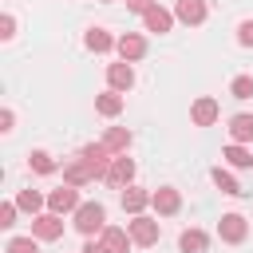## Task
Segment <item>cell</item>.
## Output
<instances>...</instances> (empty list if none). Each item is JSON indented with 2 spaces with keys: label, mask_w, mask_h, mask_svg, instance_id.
Masks as SVG:
<instances>
[{
  "label": "cell",
  "mask_w": 253,
  "mask_h": 253,
  "mask_svg": "<svg viewBox=\"0 0 253 253\" xmlns=\"http://www.w3.org/2000/svg\"><path fill=\"white\" fill-rule=\"evenodd\" d=\"M107 83H111V91H119V95L130 91V87H134V67H130V63H111V67H107Z\"/></svg>",
  "instance_id": "12"
},
{
  "label": "cell",
  "mask_w": 253,
  "mask_h": 253,
  "mask_svg": "<svg viewBox=\"0 0 253 253\" xmlns=\"http://www.w3.org/2000/svg\"><path fill=\"white\" fill-rule=\"evenodd\" d=\"M36 241H40V237H12V241H8V253H40Z\"/></svg>",
  "instance_id": "27"
},
{
  "label": "cell",
  "mask_w": 253,
  "mask_h": 253,
  "mask_svg": "<svg viewBox=\"0 0 253 253\" xmlns=\"http://www.w3.org/2000/svg\"><path fill=\"white\" fill-rule=\"evenodd\" d=\"M217 115H221V107H217V99H213V95H202V99H194V107H190L194 126H213V123H217Z\"/></svg>",
  "instance_id": "7"
},
{
  "label": "cell",
  "mask_w": 253,
  "mask_h": 253,
  "mask_svg": "<svg viewBox=\"0 0 253 253\" xmlns=\"http://www.w3.org/2000/svg\"><path fill=\"white\" fill-rule=\"evenodd\" d=\"M79 253H111V249H107V245H103V241H95V237H87V241H83V249H79Z\"/></svg>",
  "instance_id": "32"
},
{
  "label": "cell",
  "mask_w": 253,
  "mask_h": 253,
  "mask_svg": "<svg viewBox=\"0 0 253 253\" xmlns=\"http://www.w3.org/2000/svg\"><path fill=\"white\" fill-rule=\"evenodd\" d=\"M103 4H111V0H103Z\"/></svg>",
  "instance_id": "34"
},
{
  "label": "cell",
  "mask_w": 253,
  "mask_h": 253,
  "mask_svg": "<svg viewBox=\"0 0 253 253\" xmlns=\"http://www.w3.org/2000/svg\"><path fill=\"white\" fill-rule=\"evenodd\" d=\"M154 4H158V0H126V8H130V12H138V16H146Z\"/></svg>",
  "instance_id": "31"
},
{
  "label": "cell",
  "mask_w": 253,
  "mask_h": 253,
  "mask_svg": "<svg viewBox=\"0 0 253 253\" xmlns=\"http://www.w3.org/2000/svg\"><path fill=\"white\" fill-rule=\"evenodd\" d=\"M12 36H16V16L4 12V16H0V40H12Z\"/></svg>",
  "instance_id": "30"
},
{
  "label": "cell",
  "mask_w": 253,
  "mask_h": 253,
  "mask_svg": "<svg viewBox=\"0 0 253 253\" xmlns=\"http://www.w3.org/2000/svg\"><path fill=\"white\" fill-rule=\"evenodd\" d=\"M83 43H87V51H95V55H103V51H111L119 40L107 32V28H91L87 36H83Z\"/></svg>",
  "instance_id": "17"
},
{
  "label": "cell",
  "mask_w": 253,
  "mask_h": 253,
  "mask_svg": "<svg viewBox=\"0 0 253 253\" xmlns=\"http://www.w3.org/2000/svg\"><path fill=\"white\" fill-rule=\"evenodd\" d=\"M150 206H154L162 217H170V213H178V210H182V194H178L174 186H158V190H154V198H150Z\"/></svg>",
  "instance_id": "10"
},
{
  "label": "cell",
  "mask_w": 253,
  "mask_h": 253,
  "mask_svg": "<svg viewBox=\"0 0 253 253\" xmlns=\"http://www.w3.org/2000/svg\"><path fill=\"white\" fill-rule=\"evenodd\" d=\"M103 182H111V186H130L134 182V158H126V154H119L115 162H111V170H107V178Z\"/></svg>",
  "instance_id": "9"
},
{
  "label": "cell",
  "mask_w": 253,
  "mask_h": 253,
  "mask_svg": "<svg viewBox=\"0 0 253 253\" xmlns=\"http://www.w3.org/2000/svg\"><path fill=\"white\" fill-rule=\"evenodd\" d=\"M115 51L123 55V63H134V59H142V55H146V40H142L138 32H123V36H119V43H115Z\"/></svg>",
  "instance_id": "8"
},
{
  "label": "cell",
  "mask_w": 253,
  "mask_h": 253,
  "mask_svg": "<svg viewBox=\"0 0 253 253\" xmlns=\"http://www.w3.org/2000/svg\"><path fill=\"white\" fill-rule=\"evenodd\" d=\"M229 95H233V99H253V79H249V75H237V79L229 83Z\"/></svg>",
  "instance_id": "26"
},
{
  "label": "cell",
  "mask_w": 253,
  "mask_h": 253,
  "mask_svg": "<svg viewBox=\"0 0 253 253\" xmlns=\"http://www.w3.org/2000/svg\"><path fill=\"white\" fill-rule=\"evenodd\" d=\"M99 241H103V245H107L111 253H126V249L134 245V241H130V233H126L123 225H107V229L99 233Z\"/></svg>",
  "instance_id": "16"
},
{
  "label": "cell",
  "mask_w": 253,
  "mask_h": 253,
  "mask_svg": "<svg viewBox=\"0 0 253 253\" xmlns=\"http://www.w3.org/2000/svg\"><path fill=\"white\" fill-rule=\"evenodd\" d=\"M217 237H221L225 245H241V241L249 237V221H245L241 213H225V217L217 221Z\"/></svg>",
  "instance_id": "4"
},
{
  "label": "cell",
  "mask_w": 253,
  "mask_h": 253,
  "mask_svg": "<svg viewBox=\"0 0 253 253\" xmlns=\"http://www.w3.org/2000/svg\"><path fill=\"white\" fill-rule=\"evenodd\" d=\"M71 221H75V229H79L83 237H95V233L107 229V210H103L99 202H83V206L71 213Z\"/></svg>",
  "instance_id": "1"
},
{
  "label": "cell",
  "mask_w": 253,
  "mask_h": 253,
  "mask_svg": "<svg viewBox=\"0 0 253 253\" xmlns=\"http://www.w3.org/2000/svg\"><path fill=\"white\" fill-rule=\"evenodd\" d=\"M12 123H16V115H12V107H4V111H0V130L8 134V130H12Z\"/></svg>",
  "instance_id": "33"
},
{
  "label": "cell",
  "mask_w": 253,
  "mask_h": 253,
  "mask_svg": "<svg viewBox=\"0 0 253 253\" xmlns=\"http://www.w3.org/2000/svg\"><path fill=\"white\" fill-rule=\"evenodd\" d=\"M103 146H107L111 154H126V150H130V130H126V126H111V130L103 134Z\"/></svg>",
  "instance_id": "19"
},
{
  "label": "cell",
  "mask_w": 253,
  "mask_h": 253,
  "mask_svg": "<svg viewBox=\"0 0 253 253\" xmlns=\"http://www.w3.org/2000/svg\"><path fill=\"white\" fill-rule=\"evenodd\" d=\"M16 206L28 210V213H40V210L47 206V198H43L40 190H20V194H16Z\"/></svg>",
  "instance_id": "24"
},
{
  "label": "cell",
  "mask_w": 253,
  "mask_h": 253,
  "mask_svg": "<svg viewBox=\"0 0 253 253\" xmlns=\"http://www.w3.org/2000/svg\"><path fill=\"white\" fill-rule=\"evenodd\" d=\"M206 0H178L174 4V16L182 20V24H190V28H198V24H206Z\"/></svg>",
  "instance_id": "11"
},
{
  "label": "cell",
  "mask_w": 253,
  "mask_h": 253,
  "mask_svg": "<svg viewBox=\"0 0 253 253\" xmlns=\"http://www.w3.org/2000/svg\"><path fill=\"white\" fill-rule=\"evenodd\" d=\"M16 210H20L16 202H4V206H0V225H4V229H12V225H16Z\"/></svg>",
  "instance_id": "28"
},
{
  "label": "cell",
  "mask_w": 253,
  "mask_h": 253,
  "mask_svg": "<svg viewBox=\"0 0 253 253\" xmlns=\"http://www.w3.org/2000/svg\"><path fill=\"white\" fill-rule=\"evenodd\" d=\"M95 111H99L103 119H115V115L123 111V95H119V91H103V95H95Z\"/></svg>",
  "instance_id": "21"
},
{
  "label": "cell",
  "mask_w": 253,
  "mask_h": 253,
  "mask_svg": "<svg viewBox=\"0 0 253 253\" xmlns=\"http://www.w3.org/2000/svg\"><path fill=\"white\" fill-rule=\"evenodd\" d=\"M32 237H40V241H59V237H63V217H59V213H36V217H32Z\"/></svg>",
  "instance_id": "6"
},
{
  "label": "cell",
  "mask_w": 253,
  "mask_h": 253,
  "mask_svg": "<svg viewBox=\"0 0 253 253\" xmlns=\"http://www.w3.org/2000/svg\"><path fill=\"white\" fill-rule=\"evenodd\" d=\"M210 178H213V186H217L221 194H229V198H237V194H245V190L237 186V178H233L229 170H221V166H213V170H210Z\"/></svg>",
  "instance_id": "22"
},
{
  "label": "cell",
  "mask_w": 253,
  "mask_h": 253,
  "mask_svg": "<svg viewBox=\"0 0 253 253\" xmlns=\"http://www.w3.org/2000/svg\"><path fill=\"white\" fill-rule=\"evenodd\" d=\"M237 43L241 47H253V20H241L237 24Z\"/></svg>",
  "instance_id": "29"
},
{
  "label": "cell",
  "mask_w": 253,
  "mask_h": 253,
  "mask_svg": "<svg viewBox=\"0 0 253 253\" xmlns=\"http://www.w3.org/2000/svg\"><path fill=\"white\" fill-rule=\"evenodd\" d=\"M229 142H253V115H233L229 119Z\"/></svg>",
  "instance_id": "18"
},
{
  "label": "cell",
  "mask_w": 253,
  "mask_h": 253,
  "mask_svg": "<svg viewBox=\"0 0 253 253\" xmlns=\"http://www.w3.org/2000/svg\"><path fill=\"white\" fill-rule=\"evenodd\" d=\"M126 233H130V241H134V245H142V249H146V245H154V241H158V233H162V229H158V221H154V217L138 213V217H130V221H126Z\"/></svg>",
  "instance_id": "2"
},
{
  "label": "cell",
  "mask_w": 253,
  "mask_h": 253,
  "mask_svg": "<svg viewBox=\"0 0 253 253\" xmlns=\"http://www.w3.org/2000/svg\"><path fill=\"white\" fill-rule=\"evenodd\" d=\"M79 158L95 170V178H107V170H111V162H115V158H111V150H107L103 142H87V146L79 150Z\"/></svg>",
  "instance_id": "5"
},
{
  "label": "cell",
  "mask_w": 253,
  "mask_h": 253,
  "mask_svg": "<svg viewBox=\"0 0 253 253\" xmlns=\"http://www.w3.org/2000/svg\"><path fill=\"white\" fill-rule=\"evenodd\" d=\"M221 158H225L229 166H237V170H245V166H253V150H245L241 142H229V146L221 150Z\"/></svg>",
  "instance_id": "23"
},
{
  "label": "cell",
  "mask_w": 253,
  "mask_h": 253,
  "mask_svg": "<svg viewBox=\"0 0 253 253\" xmlns=\"http://www.w3.org/2000/svg\"><path fill=\"white\" fill-rule=\"evenodd\" d=\"M79 206H83V202H79V190H75V186H59V190L47 194V213H59V217H63V213H75Z\"/></svg>",
  "instance_id": "3"
},
{
  "label": "cell",
  "mask_w": 253,
  "mask_h": 253,
  "mask_svg": "<svg viewBox=\"0 0 253 253\" xmlns=\"http://www.w3.org/2000/svg\"><path fill=\"white\" fill-rule=\"evenodd\" d=\"M174 20H178V16H174V12H166V8H158V4H154V8H150V12L142 16L146 32H158V36H166V32L174 28Z\"/></svg>",
  "instance_id": "15"
},
{
  "label": "cell",
  "mask_w": 253,
  "mask_h": 253,
  "mask_svg": "<svg viewBox=\"0 0 253 253\" xmlns=\"http://www.w3.org/2000/svg\"><path fill=\"white\" fill-rule=\"evenodd\" d=\"M178 249H182V253H206V249H210V237H206L202 229H182Z\"/></svg>",
  "instance_id": "20"
},
{
  "label": "cell",
  "mask_w": 253,
  "mask_h": 253,
  "mask_svg": "<svg viewBox=\"0 0 253 253\" xmlns=\"http://www.w3.org/2000/svg\"><path fill=\"white\" fill-rule=\"evenodd\" d=\"M150 198H154L150 190H142V186H126V190H123V210H126L130 217H138V213L150 206Z\"/></svg>",
  "instance_id": "14"
},
{
  "label": "cell",
  "mask_w": 253,
  "mask_h": 253,
  "mask_svg": "<svg viewBox=\"0 0 253 253\" xmlns=\"http://www.w3.org/2000/svg\"><path fill=\"white\" fill-rule=\"evenodd\" d=\"M28 166H32L36 174H51V170H55V158H51L47 150H32V154H28Z\"/></svg>",
  "instance_id": "25"
},
{
  "label": "cell",
  "mask_w": 253,
  "mask_h": 253,
  "mask_svg": "<svg viewBox=\"0 0 253 253\" xmlns=\"http://www.w3.org/2000/svg\"><path fill=\"white\" fill-rule=\"evenodd\" d=\"M87 182H95V170H91L83 158H75V162L63 166V186H75V190H79V186H87Z\"/></svg>",
  "instance_id": "13"
}]
</instances>
